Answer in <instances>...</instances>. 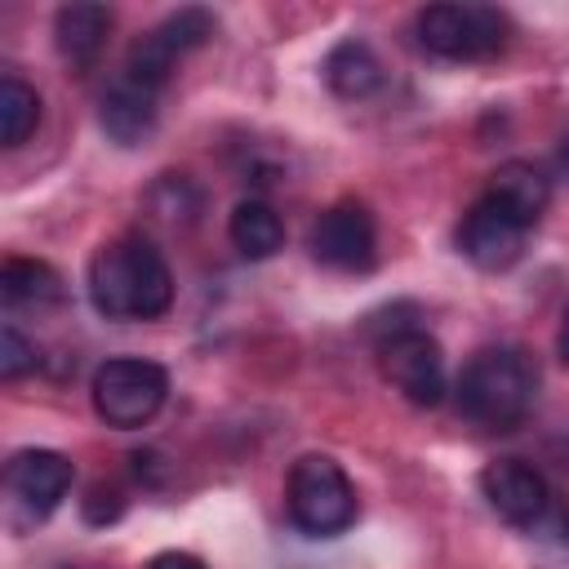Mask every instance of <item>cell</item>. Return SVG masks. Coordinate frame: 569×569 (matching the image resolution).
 <instances>
[{
	"mask_svg": "<svg viewBox=\"0 0 569 569\" xmlns=\"http://www.w3.org/2000/svg\"><path fill=\"white\" fill-rule=\"evenodd\" d=\"M156 116H160V93L138 84V80H129L124 71L107 84V93L98 102V120H102L107 138L120 142V147L142 142L156 129Z\"/></svg>",
	"mask_w": 569,
	"mask_h": 569,
	"instance_id": "obj_13",
	"label": "cell"
},
{
	"mask_svg": "<svg viewBox=\"0 0 569 569\" xmlns=\"http://www.w3.org/2000/svg\"><path fill=\"white\" fill-rule=\"evenodd\" d=\"M480 493L489 511L507 525H533L547 511V480L525 458H498L480 471Z\"/></svg>",
	"mask_w": 569,
	"mask_h": 569,
	"instance_id": "obj_11",
	"label": "cell"
},
{
	"mask_svg": "<svg viewBox=\"0 0 569 569\" xmlns=\"http://www.w3.org/2000/svg\"><path fill=\"white\" fill-rule=\"evenodd\" d=\"M71 458L58 449H18L4 462V498L13 525H40L71 489Z\"/></svg>",
	"mask_w": 569,
	"mask_h": 569,
	"instance_id": "obj_8",
	"label": "cell"
},
{
	"mask_svg": "<svg viewBox=\"0 0 569 569\" xmlns=\"http://www.w3.org/2000/svg\"><path fill=\"white\" fill-rule=\"evenodd\" d=\"M458 413L480 431H511L529 418L538 400V365L520 347H480L458 382H453Z\"/></svg>",
	"mask_w": 569,
	"mask_h": 569,
	"instance_id": "obj_2",
	"label": "cell"
},
{
	"mask_svg": "<svg viewBox=\"0 0 569 569\" xmlns=\"http://www.w3.org/2000/svg\"><path fill=\"white\" fill-rule=\"evenodd\" d=\"M378 365H382V378L409 400V405H440L449 382H445V351L440 342L418 329V325H400L391 329L382 342H378Z\"/></svg>",
	"mask_w": 569,
	"mask_h": 569,
	"instance_id": "obj_6",
	"label": "cell"
},
{
	"mask_svg": "<svg viewBox=\"0 0 569 569\" xmlns=\"http://www.w3.org/2000/svg\"><path fill=\"white\" fill-rule=\"evenodd\" d=\"M120 507H124V498H120V489H116V485H93V489H89V498H84V516H89L93 525L116 520V516H120Z\"/></svg>",
	"mask_w": 569,
	"mask_h": 569,
	"instance_id": "obj_20",
	"label": "cell"
},
{
	"mask_svg": "<svg viewBox=\"0 0 569 569\" xmlns=\"http://www.w3.org/2000/svg\"><path fill=\"white\" fill-rule=\"evenodd\" d=\"M89 391H93V413L107 427L133 431V427H147L160 413V405L169 396V373L156 360L116 356V360L98 365Z\"/></svg>",
	"mask_w": 569,
	"mask_h": 569,
	"instance_id": "obj_5",
	"label": "cell"
},
{
	"mask_svg": "<svg viewBox=\"0 0 569 569\" xmlns=\"http://www.w3.org/2000/svg\"><path fill=\"white\" fill-rule=\"evenodd\" d=\"M89 302L107 320H156L173 307V271L147 236H116L89 258Z\"/></svg>",
	"mask_w": 569,
	"mask_h": 569,
	"instance_id": "obj_1",
	"label": "cell"
},
{
	"mask_svg": "<svg viewBox=\"0 0 569 569\" xmlns=\"http://www.w3.org/2000/svg\"><path fill=\"white\" fill-rule=\"evenodd\" d=\"M142 569H204V560H196L191 551H160V556H151Z\"/></svg>",
	"mask_w": 569,
	"mask_h": 569,
	"instance_id": "obj_21",
	"label": "cell"
},
{
	"mask_svg": "<svg viewBox=\"0 0 569 569\" xmlns=\"http://www.w3.org/2000/svg\"><path fill=\"white\" fill-rule=\"evenodd\" d=\"M40 124V93L18 80V76H4L0 80V142L4 147H22Z\"/></svg>",
	"mask_w": 569,
	"mask_h": 569,
	"instance_id": "obj_18",
	"label": "cell"
},
{
	"mask_svg": "<svg viewBox=\"0 0 569 569\" xmlns=\"http://www.w3.org/2000/svg\"><path fill=\"white\" fill-rule=\"evenodd\" d=\"M556 342H560V356L569 360V302H565V311H560V338H556Z\"/></svg>",
	"mask_w": 569,
	"mask_h": 569,
	"instance_id": "obj_22",
	"label": "cell"
},
{
	"mask_svg": "<svg viewBox=\"0 0 569 569\" xmlns=\"http://www.w3.org/2000/svg\"><path fill=\"white\" fill-rule=\"evenodd\" d=\"M529 222L525 218H516L502 200H493V196H480L467 213H462V222H458V249H462V258L471 262V267H480V271H507V267H516L520 262V253H525V244H529Z\"/></svg>",
	"mask_w": 569,
	"mask_h": 569,
	"instance_id": "obj_9",
	"label": "cell"
},
{
	"mask_svg": "<svg viewBox=\"0 0 569 569\" xmlns=\"http://www.w3.org/2000/svg\"><path fill=\"white\" fill-rule=\"evenodd\" d=\"M565 533H569V516H565Z\"/></svg>",
	"mask_w": 569,
	"mask_h": 569,
	"instance_id": "obj_23",
	"label": "cell"
},
{
	"mask_svg": "<svg viewBox=\"0 0 569 569\" xmlns=\"http://www.w3.org/2000/svg\"><path fill=\"white\" fill-rule=\"evenodd\" d=\"M284 511L307 538H333L356 525V485L329 453H302L284 480Z\"/></svg>",
	"mask_w": 569,
	"mask_h": 569,
	"instance_id": "obj_3",
	"label": "cell"
},
{
	"mask_svg": "<svg viewBox=\"0 0 569 569\" xmlns=\"http://www.w3.org/2000/svg\"><path fill=\"white\" fill-rule=\"evenodd\" d=\"M0 298L9 311H27V307L44 311L62 302V276L40 258H9L0 267Z\"/></svg>",
	"mask_w": 569,
	"mask_h": 569,
	"instance_id": "obj_15",
	"label": "cell"
},
{
	"mask_svg": "<svg viewBox=\"0 0 569 569\" xmlns=\"http://www.w3.org/2000/svg\"><path fill=\"white\" fill-rule=\"evenodd\" d=\"M307 249L316 262L333 267V271H369L378 258V227L373 213L356 200H338L329 204L311 231H307Z\"/></svg>",
	"mask_w": 569,
	"mask_h": 569,
	"instance_id": "obj_10",
	"label": "cell"
},
{
	"mask_svg": "<svg viewBox=\"0 0 569 569\" xmlns=\"http://www.w3.org/2000/svg\"><path fill=\"white\" fill-rule=\"evenodd\" d=\"M213 27H218L213 13L200 9V4H187V9L169 13V18L156 22L147 36L133 40V49H129V58H124V76L160 93L164 80H169V71L178 67V58L191 53V49H200V44L213 36Z\"/></svg>",
	"mask_w": 569,
	"mask_h": 569,
	"instance_id": "obj_7",
	"label": "cell"
},
{
	"mask_svg": "<svg viewBox=\"0 0 569 569\" xmlns=\"http://www.w3.org/2000/svg\"><path fill=\"white\" fill-rule=\"evenodd\" d=\"M111 9L98 4V0H76V4H62L53 13V44L62 53V62H71L76 71H89L107 40H111Z\"/></svg>",
	"mask_w": 569,
	"mask_h": 569,
	"instance_id": "obj_12",
	"label": "cell"
},
{
	"mask_svg": "<svg viewBox=\"0 0 569 569\" xmlns=\"http://www.w3.org/2000/svg\"><path fill=\"white\" fill-rule=\"evenodd\" d=\"M511 22L493 4H427L418 13V44L445 62H485L507 49Z\"/></svg>",
	"mask_w": 569,
	"mask_h": 569,
	"instance_id": "obj_4",
	"label": "cell"
},
{
	"mask_svg": "<svg viewBox=\"0 0 569 569\" xmlns=\"http://www.w3.org/2000/svg\"><path fill=\"white\" fill-rule=\"evenodd\" d=\"M485 196L502 200L516 218H525V222L533 227V222L547 213V204H551V182H547V173H542L538 164H529V160H507V164H498V169L489 173Z\"/></svg>",
	"mask_w": 569,
	"mask_h": 569,
	"instance_id": "obj_14",
	"label": "cell"
},
{
	"mask_svg": "<svg viewBox=\"0 0 569 569\" xmlns=\"http://www.w3.org/2000/svg\"><path fill=\"white\" fill-rule=\"evenodd\" d=\"M36 365H40L36 342H31L18 325H4V329H0V378H4V382H18V378L31 373Z\"/></svg>",
	"mask_w": 569,
	"mask_h": 569,
	"instance_id": "obj_19",
	"label": "cell"
},
{
	"mask_svg": "<svg viewBox=\"0 0 569 569\" xmlns=\"http://www.w3.org/2000/svg\"><path fill=\"white\" fill-rule=\"evenodd\" d=\"M325 80H329V89L338 93V98H369L378 84H382V62H378V53L365 44V40H338L333 49H329V58H325Z\"/></svg>",
	"mask_w": 569,
	"mask_h": 569,
	"instance_id": "obj_16",
	"label": "cell"
},
{
	"mask_svg": "<svg viewBox=\"0 0 569 569\" xmlns=\"http://www.w3.org/2000/svg\"><path fill=\"white\" fill-rule=\"evenodd\" d=\"M227 236H231V244L240 249V258L262 262V258H271V253L284 244V222H280V213H276L267 200L249 196V200H240V204L231 209Z\"/></svg>",
	"mask_w": 569,
	"mask_h": 569,
	"instance_id": "obj_17",
	"label": "cell"
}]
</instances>
